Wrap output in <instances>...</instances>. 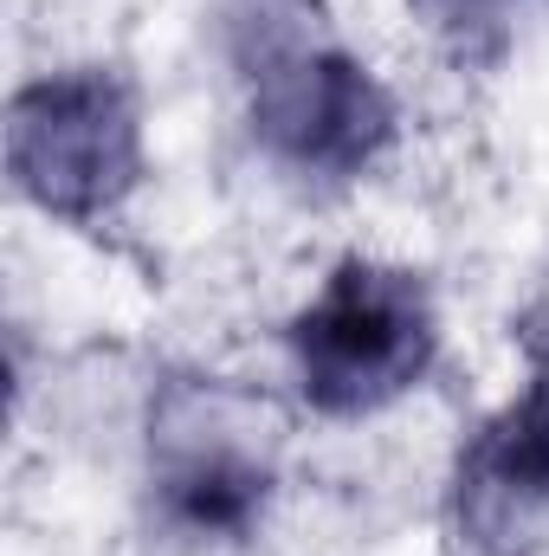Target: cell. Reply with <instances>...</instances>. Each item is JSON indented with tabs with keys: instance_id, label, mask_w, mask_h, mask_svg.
I'll return each instance as SVG.
<instances>
[{
	"instance_id": "cell-1",
	"label": "cell",
	"mask_w": 549,
	"mask_h": 556,
	"mask_svg": "<svg viewBox=\"0 0 549 556\" xmlns=\"http://www.w3.org/2000/svg\"><path fill=\"white\" fill-rule=\"evenodd\" d=\"M227 33L246 78V124L284 175L356 181L388 155L401 130L395 91L317 26L310 0H233Z\"/></svg>"
},
{
	"instance_id": "cell-2",
	"label": "cell",
	"mask_w": 549,
	"mask_h": 556,
	"mask_svg": "<svg viewBox=\"0 0 549 556\" xmlns=\"http://www.w3.org/2000/svg\"><path fill=\"white\" fill-rule=\"evenodd\" d=\"M284 356L310 415H382L439 363V304L420 273L349 253L284 324Z\"/></svg>"
},
{
	"instance_id": "cell-3",
	"label": "cell",
	"mask_w": 549,
	"mask_h": 556,
	"mask_svg": "<svg viewBox=\"0 0 549 556\" xmlns=\"http://www.w3.org/2000/svg\"><path fill=\"white\" fill-rule=\"evenodd\" d=\"M278 485V415L220 382L181 376L149 408V498L188 544H246Z\"/></svg>"
},
{
	"instance_id": "cell-4",
	"label": "cell",
	"mask_w": 549,
	"mask_h": 556,
	"mask_svg": "<svg viewBox=\"0 0 549 556\" xmlns=\"http://www.w3.org/2000/svg\"><path fill=\"white\" fill-rule=\"evenodd\" d=\"M142 98L117 65H65L13 91L7 175L39 214L98 227L142 188Z\"/></svg>"
},
{
	"instance_id": "cell-5",
	"label": "cell",
	"mask_w": 549,
	"mask_h": 556,
	"mask_svg": "<svg viewBox=\"0 0 549 556\" xmlns=\"http://www.w3.org/2000/svg\"><path fill=\"white\" fill-rule=\"evenodd\" d=\"M446 518L478 556H549V472L524 453L505 415H491L459 446Z\"/></svg>"
},
{
	"instance_id": "cell-6",
	"label": "cell",
	"mask_w": 549,
	"mask_h": 556,
	"mask_svg": "<svg viewBox=\"0 0 549 556\" xmlns=\"http://www.w3.org/2000/svg\"><path fill=\"white\" fill-rule=\"evenodd\" d=\"M408 7L452 46V52H485V46L505 39L518 0H408Z\"/></svg>"
},
{
	"instance_id": "cell-7",
	"label": "cell",
	"mask_w": 549,
	"mask_h": 556,
	"mask_svg": "<svg viewBox=\"0 0 549 556\" xmlns=\"http://www.w3.org/2000/svg\"><path fill=\"white\" fill-rule=\"evenodd\" d=\"M505 420L524 440V453L549 472V343H531V389L505 408Z\"/></svg>"
},
{
	"instance_id": "cell-8",
	"label": "cell",
	"mask_w": 549,
	"mask_h": 556,
	"mask_svg": "<svg viewBox=\"0 0 549 556\" xmlns=\"http://www.w3.org/2000/svg\"><path fill=\"white\" fill-rule=\"evenodd\" d=\"M524 343H549V278H544V291H537V304L524 311Z\"/></svg>"
}]
</instances>
